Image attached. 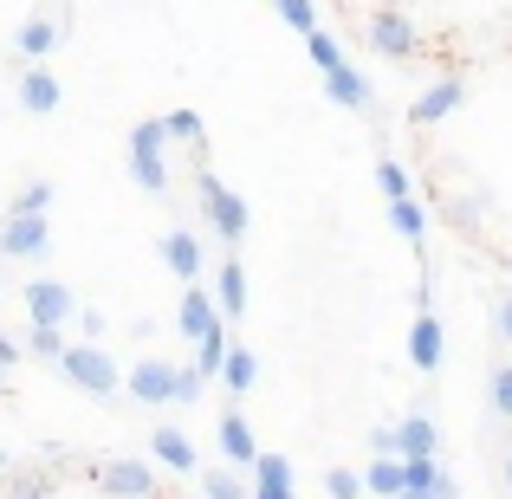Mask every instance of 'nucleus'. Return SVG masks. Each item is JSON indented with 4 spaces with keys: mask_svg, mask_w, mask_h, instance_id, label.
<instances>
[{
    "mask_svg": "<svg viewBox=\"0 0 512 499\" xmlns=\"http://www.w3.org/2000/svg\"><path fill=\"white\" fill-rule=\"evenodd\" d=\"M195 208H201V221L214 227V240H227V247H240V240H247V221H253L247 201H240L214 169H195Z\"/></svg>",
    "mask_w": 512,
    "mask_h": 499,
    "instance_id": "1",
    "label": "nucleus"
},
{
    "mask_svg": "<svg viewBox=\"0 0 512 499\" xmlns=\"http://www.w3.org/2000/svg\"><path fill=\"white\" fill-rule=\"evenodd\" d=\"M169 130L163 117H143L137 130H130V175H137L143 195H169Z\"/></svg>",
    "mask_w": 512,
    "mask_h": 499,
    "instance_id": "2",
    "label": "nucleus"
},
{
    "mask_svg": "<svg viewBox=\"0 0 512 499\" xmlns=\"http://www.w3.org/2000/svg\"><path fill=\"white\" fill-rule=\"evenodd\" d=\"M59 376H65V383H78L85 396H98V402H111L117 389H124V376H117V363H111V350H104V344H72L59 357Z\"/></svg>",
    "mask_w": 512,
    "mask_h": 499,
    "instance_id": "3",
    "label": "nucleus"
},
{
    "mask_svg": "<svg viewBox=\"0 0 512 499\" xmlns=\"http://www.w3.org/2000/svg\"><path fill=\"white\" fill-rule=\"evenodd\" d=\"M363 39H370V52H383V59H415V52H422V26L396 7H376L370 20H363Z\"/></svg>",
    "mask_w": 512,
    "mask_h": 499,
    "instance_id": "4",
    "label": "nucleus"
},
{
    "mask_svg": "<svg viewBox=\"0 0 512 499\" xmlns=\"http://www.w3.org/2000/svg\"><path fill=\"white\" fill-rule=\"evenodd\" d=\"M26 318H33V331H65L78 318L72 286H59V279H33V286H26Z\"/></svg>",
    "mask_w": 512,
    "mask_h": 499,
    "instance_id": "5",
    "label": "nucleus"
},
{
    "mask_svg": "<svg viewBox=\"0 0 512 499\" xmlns=\"http://www.w3.org/2000/svg\"><path fill=\"white\" fill-rule=\"evenodd\" d=\"M91 480H98L111 499H156V493H163V487H156V467L150 461H130V454H124V461H98V467H91Z\"/></svg>",
    "mask_w": 512,
    "mask_h": 499,
    "instance_id": "6",
    "label": "nucleus"
},
{
    "mask_svg": "<svg viewBox=\"0 0 512 499\" xmlns=\"http://www.w3.org/2000/svg\"><path fill=\"white\" fill-rule=\"evenodd\" d=\"M214 441H221V467H234V474H253V461H260V441H253V422L247 409H221V428H214Z\"/></svg>",
    "mask_w": 512,
    "mask_h": 499,
    "instance_id": "7",
    "label": "nucleus"
},
{
    "mask_svg": "<svg viewBox=\"0 0 512 499\" xmlns=\"http://www.w3.org/2000/svg\"><path fill=\"white\" fill-rule=\"evenodd\" d=\"M175 383H182V363H169V357H143L137 370L124 376V389H130L137 402H150V409L175 402Z\"/></svg>",
    "mask_w": 512,
    "mask_h": 499,
    "instance_id": "8",
    "label": "nucleus"
},
{
    "mask_svg": "<svg viewBox=\"0 0 512 499\" xmlns=\"http://www.w3.org/2000/svg\"><path fill=\"white\" fill-rule=\"evenodd\" d=\"M461 104H467V85H461V78H435L428 91H415L409 124H415V130H428V124H441V117H454Z\"/></svg>",
    "mask_w": 512,
    "mask_h": 499,
    "instance_id": "9",
    "label": "nucleus"
},
{
    "mask_svg": "<svg viewBox=\"0 0 512 499\" xmlns=\"http://www.w3.org/2000/svg\"><path fill=\"white\" fill-rule=\"evenodd\" d=\"M156 253H163V266L182 286H201V266H208V253H201V240L188 234V227H169L163 240H156Z\"/></svg>",
    "mask_w": 512,
    "mask_h": 499,
    "instance_id": "10",
    "label": "nucleus"
},
{
    "mask_svg": "<svg viewBox=\"0 0 512 499\" xmlns=\"http://www.w3.org/2000/svg\"><path fill=\"white\" fill-rule=\"evenodd\" d=\"M46 247H52L46 221H26V214H7V221H0V253H7V260H46Z\"/></svg>",
    "mask_w": 512,
    "mask_h": 499,
    "instance_id": "11",
    "label": "nucleus"
},
{
    "mask_svg": "<svg viewBox=\"0 0 512 499\" xmlns=\"http://www.w3.org/2000/svg\"><path fill=\"white\" fill-rule=\"evenodd\" d=\"M247 487H253V499H299L292 461H286V454H273V448H260V461H253V474H247Z\"/></svg>",
    "mask_w": 512,
    "mask_h": 499,
    "instance_id": "12",
    "label": "nucleus"
},
{
    "mask_svg": "<svg viewBox=\"0 0 512 499\" xmlns=\"http://www.w3.org/2000/svg\"><path fill=\"white\" fill-rule=\"evenodd\" d=\"M396 448H402V461H435V454H441L435 415H428V409H409V415L396 422Z\"/></svg>",
    "mask_w": 512,
    "mask_h": 499,
    "instance_id": "13",
    "label": "nucleus"
},
{
    "mask_svg": "<svg viewBox=\"0 0 512 499\" xmlns=\"http://www.w3.org/2000/svg\"><path fill=\"white\" fill-rule=\"evenodd\" d=\"M175 325H182V337H188V344L214 337V331H221V305H214V292L188 286V292H182V305H175Z\"/></svg>",
    "mask_w": 512,
    "mask_h": 499,
    "instance_id": "14",
    "label": "nucleus"
},
{
    "mask_svg": "<svg viewBox=\"0 0 512 499\" xmlns=\"http://www.w3.org/2000/svg\"><path fill=\"white\" fill-rule=\"evenodd\" d=\"M441 357H448L441 318H435V312H415V325H409V363H415L422 376H435V370H441Z\"/></svg>",
    "mask_w": 512,
    "mask_h": 499,
    "instance_id": "15",
    "label": "nucleus"
},
{
    "mask_svg": "<svg viewBox=\"0 0 512 499\" xmlns=\"http://www.w3.org/2000/svg\"><path fill=\"white\" fill-rule=\"evenodd\" d=\"M325 98H331V104H344V111H357V117H370V111H376V85H370V78H363L350 59L325 78Z\"/></svg>",
    "mask_w": 512,
    "mask_h": 499,
    "instance_id": "16",
    "label": "nucleus"
},
{
    "mask_svg": "<svg viewBox=\"0 0 512 499\" xmlns=\"http://www.w3.org/2000/svg\"><path fill=\"white\" fill-rule=\"evenodd\" d=\"M59 98H65V85L46 72V65H26V72H20V111L52 117V111H59Z\"/></svg>",
    "mask_w": 512,
    "mask_h": 499,
    "instance_id": "17",
    "label": "nucleus"
},
{
    "mask_svg": "<svg viewBox=\"0 0 512 499\" xmlns=\"http://www.w3.org/2000/svg\"><path fill=\"white\" fill-rule=\"evenodd\" d=\"M150 454H156V467H169V474H195V467H201V454H195V441H188L182 435V428H156V435H150Z\"/></svg>",
    "mask_w": 512,
    "mask_h": 499,
    "instance_id": "18",
    "label": "nucleus"
},
{
    "mask_svg": "<svg viewBox=\"0 0 512 499\" xmlns=\"http://www.w3.org/2000/svg\"><path fill=\"white\" fill-rule=\"evenodd\" d=\"M214 305H221V325H234L240 312H247V266L227 253L221 260V279H214Z\"/></svg>",
    "mask_w": 512,
    "mask_h": 499,
    "instance_id": "19",
    "label": "nucleus"
},
{
    "mask_svg": "<svg viewBox=\"0 0 512 499\" xmlns=\"http://www.w3.org/2000/svg\"><path fill=\"white\" fill-rule=\"evenodd\" d=\"M59 39H65V26H59V20H26L20 33H13V52H20V59H33V65H39V59H46L52 46H59Z\"/></svg>",
    "mask_w": 512,
    "mask_h": 499,
    "instance_id": "20",
    "label": "nucleus"
},
{
    "mask_svg": "<svg viewBox=\"0 0 512 499\" xmlns=\"http://www.w3.org/2000/svg\"><path fill=\"white\" fill-rule=\"evenodd\" d=\"M0 499H52V467H20L0 480Z\"/></svg>",
    "mask_w": 512,
    "mask_h": 499,
    "instance_id": "21",
    "label": "nucleus"
},
{
    "mask_svg": "<svg viewBox=\"0 0 512 499\" xmlns=\"http://www.w3.org/2000/svg\"><path fill=\"white\" fill-rule=\"evenodd\" d=\"M253 383H260V357H253L247 344H234V350H227V370H221V389H227V396H247Z\"/></svg>",
    "mask_w": 512,
    "mask_h": 499,
    "instance_id": "22",
    "label": "nucleus"
},
{
    "mask_svg": "<svg viewBox=\"0 0 512 499\" xmlns=\"http://www.w3.org/2000/svg\"><path fill=\"white\" fill-rule=\"evenodd\" d=\"M227 350H234V331H227V325L195 344V370H201V383H214V376L227 370Z\"/></svg>",
    "mask_w": 512,
    "mask_h": 499,
    "instance_id": "23",
    "label": "nucleus"
},
{
    "mask_svg": "<svg viewBox=\"0 0 512 499\" xmlns=\"http://www.w3.org/2000/svg\"><path fill=\"white\" fill-rule=\"evenodd\" d=\"M201 499H253V487L234 467H201Z\"/></svg>",
    "mask_w": 512,
    "mask_h": 499,
    "instance_id": "24",
    "label": "nucleus"
},
{
    "mask_svg": "<svg viewBox=\"0 0 512 499\" xmlns=\"http://www.w3.org/2000/svg\"><path fill=\"white\" fill-rule=\"evenodd\" d=\"M389 227H396L409 247H422V240H428V208H422V201H389Z\"/></svg>",
    "mask_w": 512,
    "mask_h": 499,
    "instance_id": "25",
    "label": "nucleus"
},
{
    "mask_svg": "<svg viewBox=\"0 0 512 499\" xmlns=\"http://www.w3.org/2000/svg\"><path fill=\"white\" fill-rule=\"evenodd\" d=\"M376 188H383V201H415V175H409V163L383 156V163H376Z\"/></svg>",
    "mask_w": 512,
    "mask_h": 499,
    "instance_id": "26",
    "label": "nucleus"
},
{
    "mask_svg": "<svg viewBox=\"0 0 512 499\" xmlns=\"http://www.w3.org/2000/svg\"><path fill=\"white\" fill-rule=\"evenodd\" d=\"M363 493L402 499V461H370V467H363Z\"/></svg>",
    "mask_w": 512,
    "mask_h": 499,
    "instance_id": "27",
    "label": "nucleus"
},
{
    "mask_svg": "<svg viewBox=\"0 0 512 499\" xmlns=\"http://www.w3.org/2000/svg\"><path fill=\"white\" fill-rule=\"evenodd\" d=\"M305 59H312L318 72L331 78V72H338V65H344V39H338V33H325V26H318V33L305 39Z\"/></svg>",
    "mask_w": 512,
    "mask_h": 499,
    "instance_id": "28",
    "label": "nucleus"
},
{
    "mask_svg": "<svg viewBox=\"0 0 512 499\" xmlns=\"http://www.w3.org/2000/svg\"><path fill=\"white\" fill-rule=\"evenodd\" d=\"M46 208H52V182H26L20 195H13V208H7V214H26V221H46Z\"/></svg>",
    "mask_w": 512,
    "mask_h": 499,
    "instance_id": "29",
    "label": "nucleus"
},
{
    "mask_svg": "<svg viewBox=\"0 0 512 499\" xmlns=\"http://www.w3.org/2000/svg\"><path fill=\"white\" fill-rule=\"evenodd\" d=\"M448 221L467 227V234H480V221H487V195H448Z\"/></svg>",
    "mask_w": 512,
    "mask_h": 499,
    "instance_id": "30",
    "label": "nucleus"
},
{
    "mask_svg": "<svg viewBox=\"0 0 512 499\" xmlns=\"http://www.w3.org/2000/svg\"><path fill=\"white\" fill-rule=\"evenodd\" d=\"M163 130H169V143H188V150H201V111H169Z\"/></svg>",
    "mask_w": 512,
    "mask_h": 499,
    "instance_id": "31",
    "label": "nucleus"
},
{
    "mask_svg": "<svg viewBox=\"0 0 512 499\" xmlns=\"http://www.w3.org/2000/svg\"><path fill=\"white\" fill-rule=\"evenodd\" d=\"M279 20H286L292 33H305V39L318 33V7H312V0H279Z\"/></svg>",
    "mask_w": 512,
    "mask_h": 499,
    "instance_id": "32",
    "label": "nucleus"
},
{
    "mask_svg": "<svg viewBox=\"0 0 512 499\" xmlns=\"http://www.w3.org/2000/svg\"><path fill=\"white\" fill-rule=\"evenodd\" d=\"M325 499H363V474H357V467H331V474H325Z\"/></svg>",
    "mask_w": 512,
    "mask_h": 499,
    "instance_id": "33",
    "label": "nucleus"
},
{
    "mask_svg": "<svg viewBox=\"0 0 512 499\" xmlns=\"http://www.w3.org/2000/svg\"><path fill=\"white\" fill-rule=\"evenodd\" d=\"M487 396H493V409L512 422V357L506 363H493V383H487Z\"/></svg>",
    "mask_w": 512,
    "mask_h": 499,
    "instance_id": "34",
    "label": "nucleus"
},
{
    "mask_svg": "<svg viewBox=\"0 0 512 499\" xmlns=\"http://www.w3.org/2000/svg\"><path fill=\"white\" fill-rule=\"evenodd\" d=\"M26 350H33V357H46V363H59L72 344H65V331H26Z\"/></svg>",
    "mask_w": 512,
    "mask_h": 499,
    "instance_id": "35",
    "label": "nucleus"
},
{
    "mask_svg": "<svg viewBox=\"0 0 512 499\" xmlns=\"http://www.w3.org/2000/svg\"><path fill=\"white\" fill-rule=\"evenodd\" d=\"M370 461H402V448H396V422L370 428Z\"/></svg>",
    "mask_w": 512,
    "mask_h": 499,
    "instance_id": "36",
    "label": "nucleus"
},
{
    "mask_svg": "<svg viewBox=\"0 0 512 499\" xmlns=\"http://www.w3.org/2000/svg\"><path fill=\"white\" fill-rule=\"evenodd\" d=\"M201 389H208V383H201V370H195V363H182V383H175V402H201Z\"/></svg>",
    "mask_w": 512,
    "mask_h": 499,
    "instance_id": "37",
    "label": "nucleus"
},
{
    "mask_svg": "<svg viewBox=\"0 0 512 499\" xmlns=\"http://www.w3.org/2000/svg\"><path fill=\"white\" fill-rule=\"evenodd\" d=\"M493 331H500V344H512V292L493 305Z\"/></svg>",
    "mask_w": 512,
    "mask_h": 499,
    "instance_id": "38",
    "label": "nucleus"
},
{
    "mask_svg": "<svg viewBox=\"0 0 512 499\" xmlns=\"http://www.w3.org/2000/svg\"><path fill=\"white\" fill-rule=\"evenodd\" d=\"M78 331H85V344H98V337H104V312L85 305V312H78Z\"/></svg>",
    "mask_w": 512,
    "mask_h": 499,
    "instance_id": "39",
    "label": "nucleus"
},
{
    "mask_svg": "<svg viewBox=\"0 0 512 499\" xmlns=\"http://www.w3.org/2000/svg\"><path fill=\"white\" fill-rule=\"evenodd\" d=\"M20 350H26V344H13V337L0 331V370H13V363H20Z\"/></svg>",
    "mask_w": 512,
    "mask_h": 499,
    "instance_id": "40",
    "label": "nucleus"
},
{
    "mask_svg": "<svg viewBox=\"0 0 512 499\" xmlns=\"http://www.w3.org/2000/svg\"><path fill=\"white\" fill-rule=\"evenodd\" d=\"M7 474H13V454H7V448H0V480H7Z\"/></svg>",
    "mask_w": 512,
    "mask_h": 499,
    "instance_id": "41",
    "label": "nucleus"
},
{
    "mask_svg": "<svg viewBox=\"0 0 512 499\" xmlns=\"http://www.w3.org/2000/svg\"><path fill=\"white\" fill-rule=\"evenodd\" d=\"M506 493H512V454H506Z\"/></svg>",
    "mask_w": 512,
    "mask_h": 499,
    "instance_id": "42",
    "label": "nucleus"
},
{
    "mask_svg": "<svg viewBox=\"0 0 512 499\" xmlns=\"http://www.w3.org/2000/svg\"><path fill=\"white\" fill-rule=\"evenodd\" d=\"M0 389H7V370H0Z\"/></svg>",
    "mask_w": 512,
    "mask_h": 499,
    "instance_id": "43",
    "label": "nucleus"
},
{
    "mask_svg": "<svg viewBox=\"0 0 512 499\" xmlns=\"http://www.w3.org/2000/svg\"><path fill=\"white\" fill-rule=\"evenodd\" d=\"M402 499H415V493H402Z\"/></svg>",
    "mask_w": 512,
    "mask_h": 499,
    "instance_id": "44",
    "label": "nucleus"
}]
</instances>
